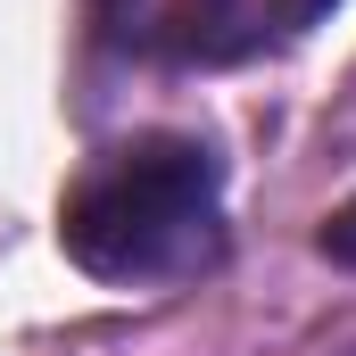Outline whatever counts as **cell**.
<instances>
[{"instance_id":"1","label":"cell","mask_w":356,"mask_h":356,"mask_svg":"<svg viewBox=\"0 0 356 356\" xmlns=\"http://www.w3.org/2000/svg\"><path fill=\"white\" fill-rule=\"evenodd\" d=\"M216 199H224V175L207 141L141 133L99 166H83V182L58 207V241L99 282H158L216 241Z\"/></svg>"},{"instance_id":"2","label":"cell","mask_w":356,"mask_h":356,"mask_svg":"<svg viewBox=\"0 0 356 356\" xmlns=\"http://www.w3.org/2000/svg\"><path fill=\"white\" fill-rule=\"evenodd\" d=\"M332 0H149L141 17V42L166 50V58H249V50H273L290 33H307Z\"/></svg>"},{"instance_id":"3","label":"cell","mask_w":356,"mask_h":356,"mask_svg":"<svg viewBox=\"0 0 356 356\" xmlns=\"http://www.w3.org/2000/svg\"><path fill=\"white\" fill-rule=\"evenodd\" d=\"M323 257H332V266H356V199L332 207V224H323Z\"/></svg>"}]
</instances>
